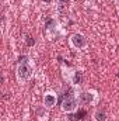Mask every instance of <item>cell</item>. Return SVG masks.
<instances>
[{
  "label": "cell",
  "instance_id": "6da1fadb",
  "mask_svg": "<svg viewBox=\"0 0 119 121\" xmlns=\"http://www.w3.org/2000/svg\"><path fill=\"white\" fill-rule=\"evenodd\" d=\"M27 59L28 58L25 55L18 58V63L16 68V78L20 83H25L32 78V68H31V65L28 63Z\"/></svg>",
  "mask_w": 119,
  "mask_h": 121
},
{
  "label": "cell",
  "instance_id": "3957f363",
  "mask_svg": "<svg viewBox=\"0 0 119 121\" xmlns=\"http://www.w3.org/2000/svg\"><path fill=\"white\" fill-rule=\"evenodd\" d=\"M69 44H70V47L74 48V49H83V48H86V47L88 45V39L86 38L84 34H81V32H74V34L70 35Z\"/></svg>",
  "mask_w": 119,
  "mask_h": 121
},
{
  "label": "cell",
  "instance_id": "7a4b0ae2",
  "mask_svg": "<svg viewBox=\"0 0 119 121\" xmlns=\"http://www.w3.org/2000/svg\"><path fill=\"white\" fill-rule=\"evenodd\" d=\"M79 99H77V96L76 94H73V93H69V94H66L64 96V99H63V101H62V106H60V108H62V111L63 113H73V111H76L77 110V107H79Z\"/></svg>",
  "mask_w": 119,
  "mask_h": 121
},
{
  "label": "cell",
  "instance_id": "30bf717a",
  "mask_svg": "<svg viewBox=\"0 0 119 121\" xmlns=\"http://www.w3.org/2000/svg\"><path fill=\"white\" fill-rule=\"evenodd\" d=\"M69 1H70V0H56V3H58V9H59V10L66 9L67 4H69Z\"/></svg>",
  "mask_w": 119,
  "mask_h": 121
},
{
  "label": "cell",
  "instance_id": "8fae6325",
  "mask_svg": "<svg viewBox=\"0 0 119 121\" xmlns=\"http://www.w3.org/2000/svg\"><path fill=\"white\" fill-rule=\"evenodd\" d=\"M25 42H27V45H28V47H32V45L35 44V39H34L31 35H25Z\"/></svg>",
  "mask_w": 119,
  "mask_h": 121
},
{
  "label": "cell",
  "instance_id": "52a82bcc",
  "mask_svg": "<svg viewBox=\"0 0 119 121\" xmlns=\"http://www.w3.org/2000/svg\"><path fill=\"white\" fill-rule=\"evenodd\" d=\"M107 118H108V114L104 108H97L92 113V120L94 121H107Z\"/></svg>",
  "mask_w": 119,
  "mask_h": 121
},
{
  "label": "cell",
  "instance_id": "8992f818",
  "mask_svg": "<svg viewBox=\"0 0 119 121\" xmlns=\"http://www.w3.org/2000/svg\"><path fill=\"white\" fill-rule=\"evenodd\" d=\"M70 82H71L74 86H80V85H83V82H84V75H83V72H81V70H74V72L71 73Z\"/></svg>",
  "mask_w": 119,
  "mask_h": 121
},
{
  "label": "cell",
  "instance_id": "9c48e42d",
  "mask_svg": "<svg viewBox=\"0 0 119 121\" xmlns=\"http://www.w3.org/2000/svg\"><path fill=\"white\" fill-rule=\"evenodd\" d=\"M45 31L51 34V31H56V21L53 18H48L45 23Z\"/></svg>",
  "mask_w": 119,
  "mask_h": 121
},
{
  "label": "cell",
  "instance_id": "7c38bea8",
  "mask_svg": "<svg viewBox=\"0 0 119 121\" xmlns=\"http://www.w3.org/2000/svg\"><path fill=\"white\" fill-rule=\"evenodd\" d=\"M44 1H46V3H51V0H44Z\"/></svg>",
  "mask_w": 119,
  "mask_h": 121
},
{
  "label": "cell",
  "instance_id": "5b68a950",
  "mask_svg": "<svg viewBox=\"0 0 119 121\" xmlns=\"http://www.w3.org/2000/svg\"><path fill=\"white\" fill-rule=\"evenodd\" d=\"M56 103H58V96L55 94V93H46L45 96H44V106L48 108V110H51V108H53L55 106H56Z\"/></svg>",
  "mask_w": 119,
  "mask_h": 121
},
{
  "label": "cell",
  "instance_id": "277c9868",
  "mask_svg": "<svg viewBox=\"0 0 119 121\" xmlns=\"http://www.w3.org/2000/svg\"><path fill=\"white\" fill-rule=\"evenodd\" d=\"M77 99H79V103L83 106H92L97 103L98 96H97V91L94 90H83L77 94Z\"/></svg>",
  "mask_w": 119,
  "mask_h": 121
},
{
  "label": "cell",
  "instance_id": "ba28073f",
  "mask_svg": "<svg viewBox=\"0 0 119 121\" xmlns=\"http://www.w3.org/2000/svg\"><path fill=\"white\" fill-rule=\"evenodd\" d=\"M35 114H36V117L41 121L48 120V108H46L45 106H38V107L35 108Z\"/></svg>",
  "mask_w": 119,
  "mask_h": 121
}]
</instances>
